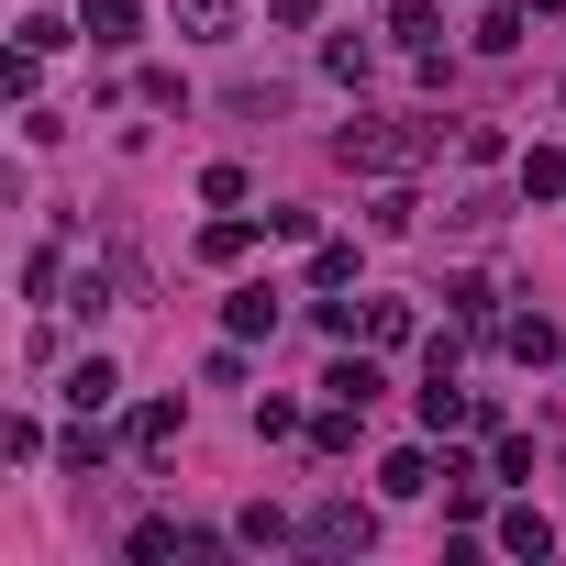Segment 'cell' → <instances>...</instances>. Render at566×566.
I'll return each mask as SVG.
<instances>
[{"instance_id": "484cf974", "label": "cell", "mask_w": 566, "mask_h": 566, "mask_svg": "<svg viewBox=\"0 0 566 566\" xmlns=\"http://www.w3.org/2000/svg\"><path fill=\"white\" fill-rule=\"evenodd\" d=\"M255 433H266V444H290V433H312V422H301V400H255Z\"/></svg>"}, {"instance_id": "3957f363", "label": "cell", "mask_w": 566, "mask_h": 566, "mask_svg": "<svg viewBox=\"0 0 566 566\" xmlns=\"http://www.w3.org/2000/svg\"><path fill=\"white\" fill-rule=\"evenodd\" d=\"M56 400H67V411H78V422H101V411H112V400H123V367H112V356H78V367H67V389H56Z\"/></svg>"}, {"instance_id": "4316f807", "label": "cell", "mask_w": 566, "mask_h": 566, "mask_svg": "<svg viewBox=\"0 0 566 566\" xmlns=\"http://www.w3.org/2000/svg\"><path fill=\"white\" fill-rule=\"evenodd\" d=\"M244 189H255V178H244V167H200V200H211V211H233V200H244Z\"/></svg>"}, {"instance_id": "52a82bcc", "label": "cell", "mask_w": 566, "mask_h": 566, "mask_svg": "<svg viewBox=\"0 0 566 566\" xmlns=\"http://www.w3.org/2000/svg\"><path fill=\"white\" fill-rule=\"evenodd\" d=\"M378 489H389V500H422V489H444V455H433V444H400V455L378 467Z\"/></svg>"}, {"instance_id": "4dcf8cb0", "label": "cell", "mask_w": 566, "mask_h": 566, "mask_svg": "<svg viewBox=\"0 0 566 566\" xmlns=\"http://www.w3.org/2000/svg\"><path fill=\"white\" fill-rule=\"evenodd\" d=\"M478 12H489V0H478Z\"/></svg>"}, {"instance_id": "4fadbf2b", "label": "cell", "mask_w": 566, "mask_h": 566, "mask_svg": "<svg viewBox=\"0 0 566 566\" xmlns=\"http://www.w3.org/2000/svg\"><path fill=\"white\" fill-rule=\"evenodd\" d=\"M522 23H533L522 0H489V12H478V34H467V45H478V56H511V45H522Z\"/></svg>"}, {"instance_id": "e0dca14e", "label": "cell", "mask_w": 566, "mask_h": 566, "mask_svg": "<svg viewBox=\"0 0 566 566\" xmlns=\"http://www.w3.org/2000/svg\"><path fill=\"white\" fill-rule=\"evenodd\" d=\"M411 334H422V323H411V301H367V345H378V356H400Z\"/></svg>"}, {"instance_id": "83f0119b", "label": "cell", "mask_w": 566, "mask_h": 566, "mask_svg": "<svg viewBox=\"0 0 566 566\" xmlns=\"http://www.w3.org/2000/svg\"><path fill=\"white\" fill-rule=\"evenodd\" d=\"M200 378H211V389H244V334H222V345H211V367H200Z\"/></svg>"}, {"instance_id": "603a6c76", "label": "cell", "mask_w": 566, "mask_h": 566, "mask_svg": "<svg viewBox=\"0 0 566 566\" xmlns=\"http://www.w3.org/2000/svg\"><path fill=\"white\" fill-rule=\"evenodd\" d=\"M312 290H356V244H312Z\"/></svg>"}, {"instance_id": "8992f818", "label": "cell", "mask_w": 566, "mask_h": 566, "mask_svg": "<svg viewBox=\"0 0 566 566\" xmlns=\"http://www.w3.org/2000/svg\"><path fill=\"white\" fill-rule=\"evenodd\" d=\"M323 389H334V400H356V411H367V400H378V389H389V378H378V345H345V356H334V367H323Z\"/></svg>"}, {"instance_id": "8fae6325", "label": "cell", "mask_w": 566, "mask_h": 566, "mask_svg": "<svg viewBox=\"0 0 566 566\" xmlns=\"http://www.w3.org/2000/svg\"><path fill=\"white\" fill-rule=\"evenodd\" d=\"M90 45H101V56L145 45V12H134V0H90Z\"/></svg>"}, {"instance_id": "d6986e66", "label": "cell", "mask_w": 566, "mask_h": 566, "mask_svg": "<svg viewBox=\"0 0 566 566\" xmlns=\"http://www.w3.org/2000/svg\"><path fill=\"white\" fill-rule=\"evenodd\" d=\"M522 200H566V156L555 145H522Z\"/></svg>"}, {"instance_id": "277c9868", "label": "cell", "mask_w": 566, "mask_h": 566, "mask_svg": "<svg viewBox=\"0 0 566 566\" xmlns=\"http://www.w3.org/2000/svg\"><path fill=\"white\" fill-rule=\"evenodd\" d=\"M489 544H500V555H522V566H544V555H555V522H544L533 500H511V511L489 522Z\"/></svg>"}, {"instance_id": "ba28073f", "label": "cell", "mask_w": 566, "mask_h": 566, "mask_svg": "<svg viewBox=\"0 0 566 566\" xmlns=\"http://www.w3.org/2000/svg\"><path fill=\"white\" fill-rule=\"evenodd\" d=\"M167 23H178L189 45H233V23H244V12H233V0H167Z\"/></svg>"}, {"instance_id": "9c48e42d", "label": "cell", "mask_w": 566, "mask_h": 566, "mask_svg": "<svg viewBox=\"0 0 566 566\" xmlns=\"http://www.w3.org/2000/svg\"><path fill=\"white\" fill-rule=\"evenodd\" d=\"M389 45H400V56H444V12H433V0H400V12H389Z\"/></svg>"}, {"instance_id": "d4e9b609", "label": "cell", "mask_w": 566, "mask_h": 566, "mask_svg": "<svg viewBox=\"0 0 566 566\" xmlns=\"http://www.w3.org/2000/svg\"><path fill=\"white\" fill-rule=\"evenodd\" d=\"M489 478H533V433H489Z\"/></svg>"}, {"instance_id": "cb8c5ba5", "label": "cell", "mask_w": 566, "mask_h": 566, "mask_svg": "<svg viewBox=\"0 0 566 566\" xmlns=\"http://www.w3.org/2000/svg\"><path fill=\"white\" fill-rule=\"evenodd\" d=\"M0 455L34 467V455H45V422H34V411H12V422H0Z\"/></svg>"}, {"instance_id": "44dd1931", "label": "cell", "mask_w": 566, "mask_h": 566, "mask_svg": "<svg viewBox=\"0 0 566 566\" xmlns=\"http://www.w3.org/2000/svg\"><path fill=\"white\" fill-rule=\"evenodd\" d=\"M367 222H378V233H411V222H422V200H411L400 178H378V200H367Z\"/></svg>"}, {"instance_id": "5b68a950", "label": "cell", "mask_w": 566, "mask_h": 566, "mask_svg": "<svg viewBox=\"0 0 566 566\" xmlns=\"http://www.w3.org/2000/svg\"><path fill=\"white\" fill-rule=\"evenodd\" d=\"M500 334V356H522V367H544V356H566V334L544 323V312H511V323H489Z\"/></svg>"}, {"instance_id": "30bf717a", "label": "cell", "mask_w": 566, "mask_h": 566, "mask_svg": "<svg viewBox=\"0 0 566 566\" xmlns=\"http://www.w3.org/2000/svg\"><path fill=\"white\" fill-rule=\"evenodd\" d=\"M233 544H244V555H277V544H301V522L266 511V500H244V511H233Z\"/></svg>"}, {"instance_id": "ac0fdd59", "label": "cell", "mask_w": 566, "mask_h": 566, "mask_svg": "<svg viewBox=\"0 0 566 566\" xmlns=\"http://www.w3.org/2000/svg\"><path fill=\"white\" fill-rule=\"evenodd\" d=\"M444 511H455V522H478V511H489V478H478L467 455H444Z\"/></svg>"}, {"instance_id": "7c38bea8", "label": "cell", "mask_w": 566, "mask_h": 566, "mask_svg": "<svg viewBox=\"0 0 566 566\" xmlns=\"http://www.w3.org/2000/svg\"><path fill=\"white\" fill-rule=\"evenodd\" d=\"M178 433H189L178 400H145V411H134V455H178Z\"/></svg>"}, {"instance_id": "ffe728a7", "label": "cell", "mask_w": 566, "mask_h": 566, "mask_svg": "<svg viewBox=\"0 0 566 566\" xmlns=\"http://www.w3.org/2000/svg\"><path fill=\"white\" fill-rule=\"evenodd\" d=\"M444 312H455V323H500V290H489V277L467 266V277H455V290H444Z\"/></svg>"}, {"instance_id": "7a4b0ae2", "label": "cell", "mask_w": 566, "mask_h": 566, "mask_svg": "<svg viewBox=\"0 0 566 566\" xmlns=\"http://www.w3.org/2000/svg\"><path fill=\"white\" fill-rule=\"evenodd\" d=\"M301 544H312V555H367V544H378V511H367L356 489H334V500L301 511Z\"/></svg>"}, {"instance_id": "7402d4cb", "label": "cell", "mask_w": 566, "mask_h": 566, "mask_svg": "<svg viewBox=\"0 0 566 566\" xmlns=\"http://www.w3.org/2000/svg\"><path fill=\"white\" fill-rule=\"evenodd\" d=\"M356 422H367V411H356V400H334V411L312 422V444H323V455H356Z\"/></svg>"}, {"instance_id": "f546056e", "label": "cell", "mask_w": 566, "mask_h": 566, "mask_svg": "<svg viewBox=\"0 0 566 566\" xmlns=\"http://www.w3.org/2000/svg\"><path fill=\"white\" fill-rule=\"evenodd\" d=\"M522 12H566V0H522Z\"/></svg>"}, {"instance_id": "9a60e30c", "label": "cell", "mask_w": 566, "mask_h": 566, "mask_svg": "<svg viewBox=\"0 0 566 566\" xmlns=\"http://www.w3.org/2000/svg\"><path fill=\"white\" fill-rule=\"evenodd\" d=\"M222 334H244V345L277 334V290H233V301H222Z\"/></svg>"}, {"instance_id": "6da1fadb", "label": "cell", "mask_w": 566, "mask_h": 566, "mask_svg": "<svg viewBox=\"0 0 566 566\" xmlns=\"http://www.w3.org/2000/svg\"><path fill=\"white\" fill-rule=\"evenodd\" d=\"M433 145H444V123H389V112H356V123L334 134V156L367 167V178H411Z\"/></svg>"}, {"instance_id": "5bb4252c", "label": "cell", "mask_w": 566, "mask_h": 566, "mask_svg": "<svg viewBox=\"0 0 566 566\" xmlns=\"http://www.w3.org/2000/svg\"><path fill=\"white\" fill-rule=\"evenodd\" d=\"M200 255H211V266H244V255H255V222H244V211L200 222Z\"/></svg>"}, {"instance_id": "2e32d148", "label": "cell", "mask_w": 566, "mask_h": 566, "mask_svg": "<svg viewBox=\"0 0 566 566\" xmlns=\"http://www.w3.org/2000/svg\"><path fill=\"white\" fill-rule=\"evenodd\" d=\"M323 67H334L345 90H367V78H378V45H367V34H334V45H323Z\"/></svg>"}, {"instance_id": "f1b7e54d", "label": "cell", "mask_w": 566, "mask_h": 566, "mask_svg": "<svg viewBox=\"0 0 566 566\" xmlns=\"http://www.w3.org/2000/svg\"><path fill=\"white\" fill-rule=\"evenodd\" d=\"M101 455H112V444H101V422H78V433H67V478H101Z\"/></svg>"}]
</instances>
